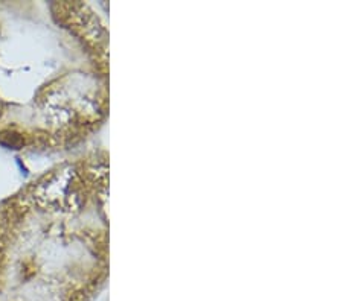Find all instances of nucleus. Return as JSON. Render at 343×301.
I'll list each match as a JSON object with an SVG mask.
<instances>
[{
    "mask_svg": "<svg viewBox=\"0 0 343 301\" xmlns=\"http://www.w3.org/2000/svg\"><path fill=\"white\" fill-rule=\"evenodd\" d=\"M0 143L5 146L17 148L21 143V140H20V137L14 133H2L0 134Z\"/></svg>",
    "mask_w": 343,
    "mask_h": 301,
    "instance_id": "obj_1",
    "label": "nucleus"
}]
</instances>
